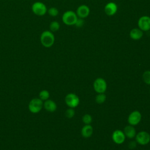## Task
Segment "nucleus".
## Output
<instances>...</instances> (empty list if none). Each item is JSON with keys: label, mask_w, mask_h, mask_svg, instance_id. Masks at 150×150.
<instances>
[{"label": "nucleus", "mask_w": 150, "mask_h": 150, "mask_svg": "<svg viewBox=\"0 0 150 150\" xmlns=\"http://www.w3.org/2000/svg\"><path fill=\"white\" fill-rule=\"evenodd\" d=\"M54 35L50 30H45L40 35V43L45 47L49 48L52 47L54 43Z\"/></svg>", "instance_id": "f257e3e1"}, {"label": "nucleus", "mask_w": 150, "mask_h": 150, "mask_svg": "<svg viewBox=\"0 0 150 150\" xmlns=\"http://www.w3.org/2000/svg\"><path fill=\"white\" fill-rule=\"evenodd\" d=\"M77 19L78 18L76 13L72 11H67L62 15L63 22L68 26L74 25Z\"/></svg>", "instance_id": "f03ea898"}, {"label": "nucleus", "mask_w": 150, "mask_h": 150, "mask_svg": "<svg viewBox=\"0 0 150 150\" xmlns=\"http://www.w3.org/2000/svg\"><path fill=\"white\" fill-rule=\"evenodd\" d=\"M33 13L38 16H43L47 12V9L46 5L40 1L34 2L31 7Z\"/></svg>", "instance_id": "7ed1b4c3"}, {"label": "nucleus", "mask_w": 150, "mask_h": 150, "mask_svg": "<svg viewBox=\"0 0 150 150\" xmlns=\"http://www.w3.org/2000/svg\"><path fill=\"white\" fill-rule=\"evenodd\" d=\"M43 102L42 100L40 98H33L32 99L28 105L29 110L30 112L33 113H37L39 112L43 107Z\"/></svg>", "instance_id": "20e7f679"}, {"label": "nucleus", "mask_w": 150, "mask_h": 150, "mask_svg": "<svg viewBox=\"0 0 150 150\" xmlns=\"http://www.w3.org/2000/svg\"><path fill=\"white\" fill-rule=\"evenodd\" d=\"M94 90L98 93H104L107 89V83L104 79L99 77L94 82Z\"/></svg>", "instance_id": "39448f33"}, {"label": "nucleus", "mask_w": 150, "mask_h": 150, "mask_svg": "<svg viewBox=\"0 0 150 150\" xmlns=\"http://www.w3.org/2000/svg\"><path fill=\"white\" fill-rule=\"evenodd\" d=\"M66 104L70 108H75L78 106L80 100L79 97L74 93H69L65 97Z\"/></svg>", "instance_id": "423d86ee"}, {"label": "nucleus", "mask_w": 150, "mask_h": 150, "mask_svg": "<svg viewBox=\"0 0 150 150\" xmlns=\"http://www.w3.org/2000/svg\"><path fill=\"white\" fill-rule=\"evenodd\" d=\"M138 26L139 29L142 31H148L150 30V17L148 16H142L138 19Z\"/></svg>", "instance_id": "0eeeda50"}, {"label": "nucleus", "mask_w": 150, "mask_h": 150, "mask_svg": "<svg viewBox=\"0 0 150 150\" xmlns=\"http://www.w3.org/2000/svg\"><path fill=\"white\" fill-rule=\"evenodd\" d=\"M136 141L140 145H146L150 141V135L146 131H141L136 135Z\"/></svg>", "instance_id": "6e6552de"}, {"label": "nucleus", "mask_w": 150, "mask_h": 150, "mask_svg": "<svg viewBox=\"0 0 150 150\" xmlns=\"http://www.w3.org/2000/svg\"><path fill=\"white\" fill-rule=\"evenodd\" d=\"M141 114L138 111H134L128 116V122L131 125H136L141 121Z\"/></svg>", "instance_id": "1a4fd4ad"}, {"label": "nucleus", "mask_w": 150, "mask_h": 150, "mask_svg": "<svg viewBox=\"0 0 150 150\" xmlns=\"http://www.w3.org/2000/svg\"><path fill=\"white\" fill-rule=\"evenodd\" d=\"M112 139L115 144H121L124 142L125 139V135L124 132L117 129L113 132L112 135Z\"/></svg>", "instance_id": "9d476101"}, {"label": "nucleus", "mask_w": 150, "mask_h": 150, "mask_svg": "<svg viewBox=\"0 0 150 150\" xmlns=\"http://www.w3.org/2000/svg\"><path fill=\"white\" fill-rule=\"evenodd\" d=\"M90 10L88 6L86 5H81L79 6L76 11V14L80 18H85L88 16Z\"/></svg>", "instance_id": "9b49d317"}, {"label": "nucleus", "mask_w": 150, "mask_h": 150, "mask_svg": "<svg viewBox=\"0 0 150 150\" xmlns=\"http://www.w3.org/2000/svg\"><path fill=\"white\" fill-rule=\"evenodd\" d=\"M118 9L117 4L113 2L107 3L104 7V12L108 16H112L116 13Z\"/></svg>", "instance_id": "f8f14e48"}, {"label": "nucleus", "mask_w": 150, "mask_h": 150, "mask_svg": "<svg viewBox=\"0 0 150 150\" xmlns=\"http://www.w3.org/2000/svg\"><path fill=\"white\" fill-rule=\"evenodd\" d=\"M143 36V31L139 28H134L129 32V36L133 40H139Z\"/></svg>", "instance_id": "ddd939ff"}, {"label": "nucleus", "mask_w": 150, "mask_h": 150, "mask_svg": "<svg viewBox=\"0 0 150 150\" xmlns=\"http://www.w3.org/2000/svg\"><path fill=\"white\" fill-rule=\"evenodd\" d=\"M45 108L49 112H54L57 108L56 104L51 100H47L45 101L44 104Z\"/></svg>", "instance_id": "4468645a"}, {"label": "nucleus", "mask_w": 150, "mask_h": 150, "mask_svg": "<svg viewBox=\"0 0 150 150\" xmlns=\"http://www.w3.org/2000/svg\"><path fill=\"white\" fill-rule=\"evenodd\" d=\"M93 129L91 125L86 124L81 129V135L85 138H88L91 136L93 134Z\"/></svg>", "instance_id": "2eb2a0df"}, {"label": "nucleus", "mask_w": 150, "mask_h": 150, "mask_svg": "<svg viewBox=\"0 0 150 150\" xmlns=\"http://www.w3.org/2000/svg\"><path fill=\"white\" fill-rule=\"evenodd\" d=\"M124 133L128 138H133L136 135V131L132 125H128L125 127L124 130Z\"/></svg>", "instance_id": "dca6fc26"}, {"label": "nucleus", "mask_w": 150, "mask_h": 150, "mask_svg": "<svg viewBox=\"0 0 150 150\" xmlns=\"http://www.w3.org/2000/svg\"><path fill=\"white\" fill-rule=\"evenodd\" d=\"M49 28L51 32H54L57 31L60 28V24L57 21H54L50 22L49 25Z\"/></svg>", "instance_id": "f3484780"}, {"label": "nucleus", "mask_w": 150, "mask_h": 150, "mask_svg": "<svg viewBox=\"0 0 150 150\" xmlns=\"http://www.w3.org/2000/svg\"><path fill=\"white\" fill-rule=\"evenodd\" d=\"M49 93L46 90H42L39 93L40 99L42 100H47L49 97Z\"/></svg>", "instance_id": "a211bd4d"}, {"label": "nucleus", "mask_w": 150, "mask_h": 150, "mask_svg": "<svg viewBox=\"0 0 150 150\" xmlns=\"http://www.w3.org/2000/svg\"><path fill=\"white\" fill-rule=\"evenodd\" d=\"M47 13L50 16L52 17H55L58 15L59 11L55 7H51L47 9Z\"/></svg>", "instance_id": "6ab92c4d"}, {"label": "nucleus", "mask_w": 150, "mask_h": 150, "mask_svg": "<svg viewBox=\"0 0 150 150\" xmlns=\"http://www.w3.org/2000/svg\"><path fill=\"white\" fill-rule=\"evenodd\" d=\"M106 99V96L104 93H99L96 97V101L97 103L99 104H101L105 101Z\"/></svg>", "instance_id": "aec40b11"}, {"label": "nucleus", "mask_w": 150, "mask_h": 150, "mask_svg": "<svg viewBox=\"0 0 150 150\" xmlns=\"http://www.w3.org/2000/svg\"><path fill=\"white\" fill-rule=\"evenodd\" d=\"M142 79L144 82L148 84H150V71H145L142 75Z\"/></svg>", "instance_id": "412c9836"}, {"label": "nucleus", "mask_w": 150, "mask_h": 150, "mask_svg": "<svg viewBox=\"0 0 150 150\" xmlns=\"http://www.w3.org/2000/svg\"><path fill=\"white\" fill-rule=\"evenodd\" d=\"M83 122L86 124H90L92 122V117L90 114H85L82 118Z\"/></svg>", "instance_id": "4be33fe9"}, {"label": "nucleus", "mask_w": 150, "mask_h": 150, "mask_svg": "<svg viewBox=\"0 0 150 150\" xmlns=\"http://www.w3.org/2000/svg\"><path fill=\"white\" fill-rule=\"evenodd\" d=\"M74 114H75L74 110L72 108H69V109H67V110L66 111V112H65L66 116L67 118H72V117L74 115Z\"/></svg>", "instance_id": "5701e85b"}, {"label": "nucleus", "mask_w": 150, "mask_h": 150, "mask_svg": "<svg viewBox=\"0 0 150 150\" xmlns=\"http://www.w3.org/2000/svg\"><path fill=\"white\" fill-rule=\"evenodd\" d=\"M84 23V21L83 19L79 18L77 19V20L74 25L77 28H80L82 26H83Z\"/></svg>", "instance_id": "b1692460"}, {"label": "nucleus", "mask_w": 150, "mask_h": 150, "mask_svg": "<svg viewBox=\"0 0 150 150\" xmlns=\"http://www.w3.org/2000/svg\"><path fill=\"white\" fill-rule=\"evenodd\" d=\"M129 146L131 148H134L135 146H136V143L134 141H132V142H131L129 145Z\"/></svg>", "instance_id": "393cba45"}]
</instances>
